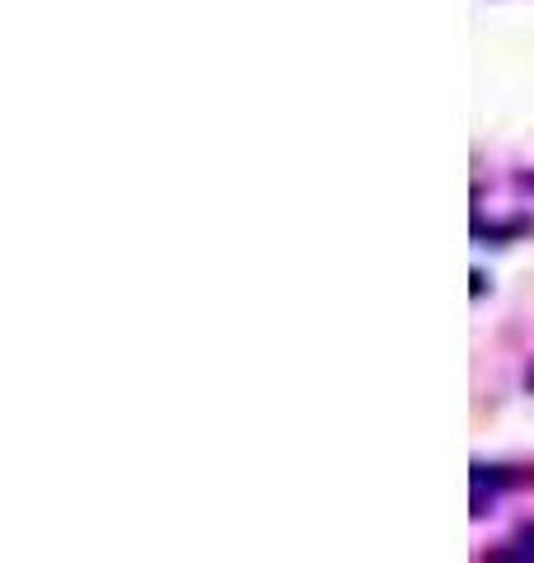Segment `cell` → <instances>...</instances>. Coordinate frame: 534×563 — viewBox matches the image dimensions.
Instances as JSON below:
<instances>
[{
  "label": "cell",
  "mask_w": 534,
  "mask_h": 563,
  "mask_svg": "<svg viewBox=\"0 0 534 563\" xmlns=\"http://www.w3.org/2000/svg\"><path fill=\"white\" fill-rule=\"evenodd\" d=\"M521 554H534V521L521 526Z\"/></svg>",
  "instance_id": "cell-1"
}]
</instances>
